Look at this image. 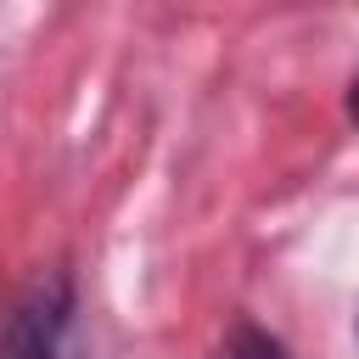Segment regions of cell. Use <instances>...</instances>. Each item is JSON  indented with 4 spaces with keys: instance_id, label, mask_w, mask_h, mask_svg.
<instances>
[{
    "instance_id": "7a4b0ae2",
    "label": "cell",
    "mask_w": 359,
    "mask_h": 359,
    "mask_svg": "<svg viewBox=\"0 0 359 359\" xmlns=\"http://www.w3.org/2000/svg\"><path fill=\"white\" fill-rule=\"evenodd\" d=\"M219 359H292V353H286V342H280V337H269L264 325L236 320V325H230V337H224V348H219Z\"/></svg>"
},
{
    "instance_id": "6da1fadb",
    "label": "cell",
    "mask_w": 359,
    "mask_h": 359,
    "mask_svg": "<svg viewBox=\"0 0 359 359\" xmlns=\"http://www.w3.org/2000/svg\"><path fill=\"white\" fill-rule=\"evenodd\" d=\"M0 359H90L79 337V286L50 269L0 303Z\"/></svg>"
},
{
    "instance_id": "277c9868",
    "label": "cell",
    "mask_w": 359,
    "mask_h": 359,
    "mask_svg": "<svg viewBox=\"0 0 359 359\" xmlns=\"http://www.w3.org/2000/svg\"><path fill=\"white\" fill-rule=\"evenodd\" d=\"M353 325H359V320H353Z\"/></svg>"
},
{
    "instance_id": "3957f363",
    "label": "cell",
    "mask_w": 359,
    "mask_h": 359,
    "mask_svg": "<svg viewBox=\"0 0 359 359\" xmlns=\"http://www.w3.org/2000/svg\"><path fill=\"white\" fill-rule=\"evenodd\" d=\"M342 107H348V123H359V73L348 79V101H342Z\"/></svg>"
}]
</instances>
